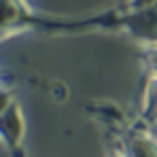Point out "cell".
Here are the masks:
<instances>
[{
    "label": "cell",
    "mask_w": 157,
    "mask_h": 157,
    "mask_svg": "<svg viewBox=\"0 0 157 157\" xmlns=\"http://www.w3.org/2000/svg\"><path fill=\"white\" fill-rule=\"evenodd\" d=\"M38 13L28 0H0V40L24 34L38 26Z\"/></svg>",
    "instance_id": "1"
},
{
    "label": "cell",
    "mask_w": 157,
    "mask_h": 157,
    "mask_svg": "<svg viewBox=\"0 0 157 157\" xmlns=\"http://www.w3.org/2000/svg\"><path fill=\"white\" fill-rule=\"evenodd\" d=\"M24 117H21V108L17 102L9 106L4 113H0V142L9 149H17L21 138H24Z\"/></svg>",
    "instance_id": "2"
},
{
    "label": "cell",
    "mask_w": 157,
    "mask_h": 157,
    "mask_svg": "<svg viewBox=\"0 0 157 157\" xmlns=\"http://www.w3.org/2000/svg\"><path fill=\"white\" fill-rule=\"evenodd\" d=\"M125 157H157V138L147 130H132L125 136Z\"/></svg>",
    "instance_id": "3"
},
{
    "label": "cell",
    "mask_w": 157,
    "mask_h": 157,
    "mask_svg": "<svg viewBox=\"0 0 157 157\" xmlns=\"http://www.w3.org/2000/svg\"><path fill=\"white\" fill-rule=\"evenodd\" d=\"M140 117L147 125L157 123V77H147L144 91H142V106Z\"/></svg>",
    "instance_id": "4"
},
{
    "label": "cell",
    "mask_w": 157,
    "mask_h": 157,
    "mask_svg": "<svg viewBox=\"0 0 157 157\" xmlns=\"http://www.w3.org/2000/svg\"><path fill=\"white\" fill-rule=\"evenodd\" d=\"M140 57H142V64H144L147 77H157V43L142 45Z\"/></svg>",
    "instance_id": "5"
},
{
    "label": "cell",
    "mask_w": 157,
    "mask_h": 157,
    "mask_svg": "<svg viewBox=\"0 0 157 157\" xmlns=\"http://www.w3.org/2000/svg\"><path fill=\"white\" fill-rule=\"evenodd\" d=\"M15 100H13V96H11V91L9 89H4V87H0V113H4L9 106L13 104Z\"/></svg>",
    "instance_id": "6"
},
{
    "label": "cell",
    "mask_w": 157,
    "mask_h": 157,
    "mask_svg": "<svg viewBox=\"0 0 157 157\" xmlns=\"http://www.w3.org/2000/svg\"><path fill=\"white\" fill-rule=\"evenodd\" d=\"M110 157H125V155H123V153H113Z\"/></svg>",
    "instance_id": "7"
}]
</instances>
